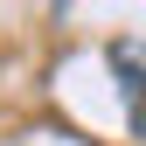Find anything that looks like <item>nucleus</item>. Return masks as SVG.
Returning <instances> with one entry per match:
<instances>
[{
  "instance_id": "nucleus-1",
  "label": "nucleus",
  "mask_w": 146,
  "mask_h": 146,
  "mask_svg": "<svg viewBox=\"0 0 146 146\" xmlns=\"http://www.w3.org/2000/svg\"><path fill=\"white\" fill-rule=\"evenodd\" d=\"M111 77H118V90H125L132 132H146V42H111Z\"/></svg>"
}]
</instances>
